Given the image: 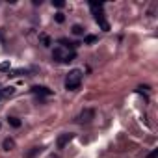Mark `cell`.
I'll return each instance as SVG.
<instances>
[{
	"instance_id": "5",
	"label": "cell",
	"mask_w": 158,
	"mask_h": 158,
	"mask_svg": "<svg viewBox=\"0 0 158 158\" xmlns=\"http://www.w3.org/2000/svg\"><path fill=\"white\" fill-rule=\"evenodd\" d=\"M32 93L34 95H45V97H48V95H52V89H48L45 86H34L32 88Z\"/></svg>"
},
{
	"instance_id": "18",
	"label": "cell",
	"mask_w": 158,
	"mask_h": 158,
	"mask_svg": "<svg viewBox=\"0 0 158 158\" xmlns=\"http://www.w3.org/2000/svg\"><path fill=\"white\" fill-rule=\"evenodd\" d=\"M147 158H158V149H152V151L147 154Z\"/></svg>"
},
{
	"instance_id": "14",
	"label": "cell",
	"mask_w": 158,
	"mask_h": 158,
	"mask_svg": "<svg viewBox=\"0 0 158 158\" xmlns=\"http://www.w3.org/2000/svg\"><path fill=\"white\" fill-rule=\"evenodd\" d=\"M95 41H97V35H86V43L88 45H93Z\"/></svg>"
},
{
	"instance_id": "15",
	"label": "cell",
	"mask_w": 158,
	"mask_h": 158,
	"mask_svg": "<svg viewBox=\"0 0 158 158\" xmlns=\"http://www.w3.org/2000/svg\"><path fill=\"white\" fill-rule=\"evenodd\" d=\"M0 71H8L10 73V61H2V63H0Z\"/></svg>"
},
{
	"instance_id": "4",
	"label": "cell",
	"mask_w": 158,
	"mask_h": 158,
	"mask_svg": "<svg viewBox=\"0 0 158 158\" xmlns=\"http://www.w3.org/2000/svg\"><path fill=\"white\" fill-rule=\"evenodd\" d=\"M71 139H73V134H71V132H65V134H61V136L58 138L56 145H58L60 149H63V147H65V145H67V143H69Z\"/></svg>"
},
{
	"instance_id": "13",
	"label": "cell",
	"mask_w": 158,
	"mask_h": 158,
	"mask_svg": "<svg viewBox=\"0 0 158 158\" xmlns=\"http://www.w3.org/2000/svg\"><path fill=\"white\" fill-rule=\"evenodd\" d=\"M26 73H28V69H17V71H11L10 76H21V74H26Z\"/></svg>"
},
{
	"instance_id": "19",
	"label": "cell",
	"mask_w": 158,
	"mask_h": 158,
	"mask_svg": "<svg viewBox=\"0 0 158 158\" xmlns=\"http://www.w3.org/2000/svg\"><path fill=\"white\" fill-rule=\"evenodd\" d=\"M41 39H43L45 47H48V45H50V39H48V35H41Z\"/></svg>"
},
{
	"instance_id": "3",
	"label": "cell",
	"mask_w": 158,
	"mask_h": 158,
	"mask_svg": "<svg viewBox=\"0 0 158 158\" xmlns=\"http://www.w3.org/2000/svg\"><path fill=\"white\" fill-rule=\"evenodd\" d=\"M95 117V110H91V108H86L80 115H78V121L80 123H89L91 119Z\"/></svg>"
},
{
	"instance_id": "16",
	"label": "cell",
	"mask_w": 158,
	"mask_h": 158,
	"mask_svg": "<svg viewBox=\"0 0 158 158\" xmlns=\"http://www.w3.org/2000/svg\"><path fill=\"white\" fill-rule=\"evenodd\" d=\"M52 6H56V8H63L65 2H63V0H52Z\"/></svg>"
},
{
	"instance_id": "6",
	"label": "cell",
	"mask_w": 158,
	"mask_h": 158,
	"mask_svg": "<svg viewBox=\"0 0 158 158\" xmlns=\"http://www.w3.org/2000/svg\"><path fill=\"white\" fill-rule=\"evenodd\" d=\"M95 21H97V23L101 24V28H102L104 32H108V30H110V24H108V23L104 21V17H102V13H99V15H95Z\"/></svg>"
},
{
	"instance_id": "17",
	"label": "cell",
	"mask_w": 158,
	"mask_h": 158,
	"mask_svg": "<svg viewBox=\"0 0 158 158\" xmlns=\"http://www.w3.org/2000/svg\"><path fill=\"white\" fill-rule=\"evenodd\" d=\"M63 21H65V15H63V13H56V23H60V24H61Z\"/></svg>"
},
{
	"instance_id": "7",
	"label": "cell",
	"mask_w": 158,
	"mask_h": 158,
	"mask_svg": "<svg viewBox=\"0 0 158 158\" xmlns=\"http://www.w3.org/2000/svg\"><path fill=\"white\" fill-rule=\"evenodd\" d=\"M2 149H4V151H11V149H15V139L6 138V139L2 141Z\"/></svg>"
},
{
	"instance_id": "11",
	"label": "cell",
	"mask_w": 158,
	"mask_h": 158,
	"mask_svg": "<svg viewBox=\"0 0 158 158\" xmlns=\"http://www.w3.org/2000/svg\"><path fill=\"white\" fill-rule=\"evenodd\" d=\"M15 93V88H11V86H8V88H4L2 91H0V95H2V97H11Z\"/></svg>"
},
{
	"instance_id": "12",
	"label": "cell",
	"mask_w": 158,
	"mask_h": 158,
	"mask_svg": "<svg viewBox=\"0 0 158 158\" xmlns=\"http://www.w3.org/2000/svg\"><path fill=\"white\" fill-rule=\"evenodd\" d=\"M8 123H10L11 127H15V128H19V127H21V121H19L17 117H8Z\"/></svg>"
},
{
	"instance_id": "1",
	"label": "cell",
	"mask_w": 158,
	"mask_h": 158,
	"mask_svg": "<svg viewBox=\"0 0 158 158\" xmlns=\"http://www.w3.org/2000/svg\"><path fill=\"white\" fill-rule=\"evenodd\" d=\"M52 58H54V60H58V61L67 63V61H73V60L76 58V52H74V48H69V47L58 45V47L52 50Z\"/></svg>"
},
{
	"instance_id": "9",
	"label": "cell",
	"mask_w": 158,
	"mask_h": 158,
	"mask_svg": "<svg viewBox=\"0 0 158 158\" xmlns=\"http://www.w3.org/2000/svg\"><path fill=\"white\" fill-rule=\"evenodd\" d=\"M89 8H91L93 15H99L102 11V4H99V2H89Z\"/></svg>"
},
{
	"instance_id": "2",
	"label": "cell",
	"mask_w": 158,
	"mask_h": 158,
	"mask_svg": "<svg viewBox=\"0 0 158 158\" xmlns=\"http://www.w3.org/2000/svg\"><path fill=\"white\" fill-rule=\"evenodd\" d=\"M82 71L80 69H73V71H69V74H67V78H65V88L67 89H76V88H80V84H82Z\"/></svg>"
},
{
	"instance_id": "20",
	"label": "cell",
	"mask_w": 158,
	"mask_h": 158,
	"mask_svg": "<svg viewBox=\"0 0 158 158\" xmlns=\"http://www.w3.org/2000/svg\"><path fill=\"white\" fill-rule=\"evenodd\" d=\"M0 127H2V123H0Z\"/></svg>"
},
{
	"instance_id": "8",
	"label": "cell",
	"mask_w": 158,
	"mask_h": 158,
	"mask_svg": "<svg viewBox=\"0 0 158 158\" xmlns=\"http://www.w3.org/2000/svg\"><path fill=\"white\" fill-rule=\"evenodd\" d=\"M41 151H43L41 147H32V149H30V151H28V152L24 154V158H35V156H37V154H39Z\"/></svg>"
},
{
	"instance_id": "10",
	"label": "cell",
	"mask_w": 158,
	"mask_h": 158,
	"mask_svg": "<svg viewBox=\"0 0 158 158\" xmlns=\"http://www.w3.org/2000/svg\"><path fill=\"white\" fill-rule=\"evenodd\" d=\"M73 34H74V35H84V34H86V28L80 26V24H74V26H73Z\"/></svg>"
}]
</instances>
